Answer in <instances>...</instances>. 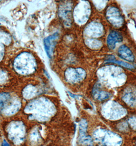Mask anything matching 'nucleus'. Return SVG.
<instances>
[{
  "label": "nucleus",
  "mask_w": 136,
  "mask_h": 146,
  "mask_svg": "<svg viewBox=\"0 0 136 146\" xmlns=\"http://www.w3.org/2000/svg\"><path fill=\"white\" fill-rule=\"evenodd\" d=\"M40 132L38 130H33L32 131V133H31L30 136V139L31 141L33 142V143H38V141L40 140Z\"/></svg>",
  "instance_id": "19"
},
{
  "label": "nucleus",
  "mask_w": 136,
  "mask_h": 146,
  "mask_svg": "<svg viewBox=\"0 0 136 146\" xmlns=\"http://www.w3.org/2000/svg\"><path fill=\"white\" fill-rule=\"evenodd\" d=\"M102 113L108 119L116 120L125 116L126 111L120 105L114 102H110L103 106Z\"/></svg>",
  "instance_id": "6"
},
{
  "label": "nucleus",
  "mask_w": 136,
  "mask_h": 146,
  "mask_svg": "<svg viewBox=\"0 0 136 146\" xmlns=\"http://www.w3.org/2000/svg\"><path fill=\"white\" fill-rule=\"evenodd\" d=\"M90 27H91L92 29H93L92 31V34H93V36H99L102 33V27L100 26V25L98 24H92L89 26Z\"/></svg>",
  "instance_id": "18"
},
{
  "label": "nucleus",
  "mask_w": 136,
  "mask_h": 146,
  "mask_svg": "<svg viewBox=\"0 0 136 146\" xmlns=\"http://www.w3.org/2000/svg\"><path fill=\"white\" fill-rule=\"evenodd\" d=\"M71 10V8L67 6L66 7L61 8L59 10V15L66 21V23L69 24L70 21Z\"/></svg>",
  "instance_id": "17"
},
{
  "label": "nucleus",
  "mask_w": 136,
  "mask_h": 146,
  "mask_svg": "<svg viewBox=\"0 0 136 146\" xmlns=\"http://www.w3.org/2000/svg\"><path fill=\"white\" fill-rule=\"evenodd\" d=\"M3 146H10L9 145V144H8L7 142L6 141H4L3 143Z\"/></svg>",
  "instance_id": "23"
},
{
  "label": "nucleus",
  "mask_w": 136,
  "mask_h": 146,
  "mask_svg": "<svg viewBox=\"0 0 136 146\" xmlns=\"http://www.w3.org/2000/svg\"><path fill=\"white\" fill-rule=\"evenodd\" d=\"M24 111L31 119L45 122L54 115L56 107L50 100L43 96L30 102L26 106Z\"/></svg>",
  "instance_id": "1"
},
{
  "label": "nucleus",
  "mask_w": 136,
  "mask_h": 146,
  "mask_svg": "<svg viewBox=\"0 0 136 146\" xmlns=\"http://www.w3.org/2000/svg\"><path fill=\"white\" fill-rule=\"evenodd\" d=\"M94 96L96 100L103 101L106 100L110 97V94L103 91L99 90L98 89H94L93 91Z\"/></svg>",
  "instance_id": "16"
},
{
  "label": "nucleus",
  "mask_w": 136,
  "mask_h": 146,
  "mask_svg": "<svg viewBox=\"0 0 136 146\" xmlns=\"http://www.w3.org/2000/svg\"><path fill=\"white\" fill-rule=\"evenodd\" d=\"M7 133L8 138L14 144H20L25 137V126L22 121H13L7 126Z\"/></svg>",
  "instance_id": "5"
},
{
  "label": "nucleus",
  "mask_w": 136,
  "mask_h": 146,
  "mask_svg": "<svg viewBox=\"0 0 136 146\" xmlns=\"http://www.w3.org/2000/svg\"><path fill=\"white\" fill-rule=\"evenodd\" d=\"M108 63H114L119 64L120 65L123 66L124 67H125L126 68H129V69H134V67L133 66L131 65L130 64H129L127 63L124 62L122 61H120V60H116L115 58H114L112 60L110 61Z\"/></svg>",
  "instance_id": "20"
},
{
  "label": "nucleus",
  "mask_w": 136,
  "mask_h": 146,
  "mask_svg": "<svg viewBox=\"0 0 136 146\" xmlns=\"http://www.w3.org/2000/svg\"><path fill=\"white\" fill-rule=\"evenodd\" d=\"M123 100L129 106L136 107V90L129 89L124 93Z\"/></svg>",
  "instance_id": "14"
},
{
  "label": "nucleus",
  "mask_w": 136,
  "mask_h": 146,
  "mask_svg": "<svg viewBox=\"0 0 136 146\" xmlns=\"http://www.w3.org/2000/svg\"><path fill=\"white\" fill-rule=\"evenodd\" d=\"M7 80V74L3 71L0 70V84L5 83Z\"/></svg>",
  "instance_id": "21"
},
{
  "label": "nucleus",
  "mask_w": 136,
  "mask_h": 146,
  "mask_svg": "<svg viewBox=\"0 0 136 146\" xmlns=\"http://www.w3.org/2000/svg\"><path fill=\"white\" fill-rule=\"evenodd\" d=\"M129 123L131 126V128L135 130H136V118L135 117L129 118Z\"/></svg>",
  "instance_id": "22"
},
{
  "label": "nucleus",
  "mask_w": 136,
  "mask_h": 146,
  "mask_svg": "<svg viewBox=\"0 0 136 146\" xmlns=\"http://www.w3.org/2000/svg\"><path fill=\"white\" fill-rule=\"evenodd\" d=\"M38 93V89L32 85L26 87L23 90V96L26 99H31L36 96Z\"/></svg>",
  "instance_id": "15"
},
{
  "label": "nucleus",
  "mask_w": 136,
  "mask_h": 146,
  "mask_svg": "<svg viewBox=\"0 0 136 146\" xmlns=\"http://www.w3.org/2000/svg\"><path fill=\"white\" fill-rule=\"evenodd\" d=\"M106 17L111 24L117 27L122 25L123 22L119 10L116 7H112L108 8L106 12Z\"/></svg>",
  "instance_id": "8"
},
{
  "label": "nucleus",
  "mask_w": 136,
  "mask_h": 146,
  "mask_svg": "<svg viewBox=\"0 0 136 146\" xmlns=\"http://www.w3.org/2000/svg\"><path fill=\"white\" fill-rule=\"evenodd\" d=\"M11 42V37L7 33L0 31V62L2 60L4 56L5 46L9 45Z\"/></svg>",
  "instance_id": "12"
},
{
  "label": "nucleus",
  "mask_w": 136,
  "mask_h": 146,
  "mask_svg": "<svg viewBox=\"0 0 136 146\" xmlns=\"http://www.w3.org/2000/svg\"><path fill=\"white\" fill-rule=\"evenodd\" d=\"M118 55L121 58L129 62H134V56L131 51L125 45H122L118 49Z\"/></svg>",
  "instance_id": "13"
},
{
  "label": "nucleus",
  "mask_w": 136,
  "mask_h": 146,
  "mask_svg": "<svg viewBox=\"0 0 136 146\" xmlns=\"http://www.w3.org/2000/svg\"><path fill=\"white\" fill-rule=\"evenodd\" d=\"M58 33H55L50 35L44 39V47L46 52L49 58H51L53 56V49L55 45V40L58 38Z\"/></svg>",
  "instance_id": "10"
},
{
  "label": "nucleus",
  "mask_w": 136,
  "mask_h": 146,
  "mask_svg": "<svg viewBox=\"0 0 136 146\" xmlns=\"http://www.w3.org/2000/svg\"><path fill=\"white\" fill-rule=\"evenodd\" d=\"M123 38L120 33L116 31H112L109 34L107 38V44L111 49H114L116 47V44L121 42Z\"/></svg>",
  "instance_id": "11"
},
{
  "label": "nucleus",
  "mask_w": 136,
  "mask_h": 146,
  "mask_svg": "<svg viewBox=\"0 0 136 146\" xmlns=\"http://www.w3.org/2000/svg\"><path fill=\"white\" fill-rule=\"evenodd\" d=\"M21 107V101L18 96L8 92L0 93V114L11 116L17 113Z\"/></svg>",
  "instance_id": "3"
},
{
  "label": "nucleus",
  "mask_w": 136,
  "mask_h": 146,
  "mask_svg": "<svg viewBox=\"0 0 136 146\" xmlns=\"http://www.w3.org/2000/svg\"><path fill=\"white\" fill-rule=\"evenodd\" d=\"M86 77V72L81 68H68L65 72L66 80L71 83L82 81Z\"/></svg>",
  "instance_id": "7"
},
{
  "label": "nucleus",
  "mask_w": 136,
  "mask_h": 146,
  "mask_svg": "<svg viewBox=\"0 0 136 146\" xmlns=\"http://www.w3.org/2000/svg\"><path fill=\"white\" fill-rule=\"evenodd\" d=\"M87 123L85 120H82L79 123V140L81 144L88 146H93V141L91 137L86 136V131Z\"/></svg>",
  "instance_id": "9"
},
{
  "label": "nucleus",
  "mask_w": 136,
  "mask_h": 146,
  "mask_svg": "<svg viewBox=\"0 0 136 146\" xmlns=\"http://www.w3.org/2000/svg\"><path fill=\"white\" fill-rule=\"evenodd\" d=\"M94 138L99 146H120L122 139L113 132L99 129L94 132Z\"/></svg>",
  "instance_id": "4"
},
{
  "label": "nucleus",
  "mask_w": 136,
  "mask_h": 146,
  "mask_svg": "<svg viewBox=\"0 0 136 146\" xmlns=\"http://www.w3.org/2000/svg\"><path fill=\"white\" fill-rule=\"evenodd\" d=\"M13 66L15 72L20 75L27 76L35 72L37 63L32 54L29 52H23L15 58Z\"/></svg>",
  "instance_id": "2"
}]
</instances>
